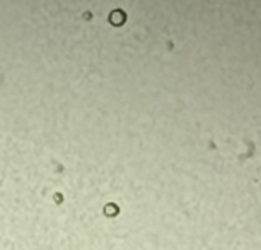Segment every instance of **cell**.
<instances>
[{
	"label": "cell",
	"instance_id": "6da1fadb",
	"mask_svg": "<svg viewBox=\"0 0 261 250\" xmlns=\"http://www.w3.org/2000/svg\"><path fill=\"white\" fill-rule=\"evenodd\" d=\"M126 21V14L121 11V9H116V11H111L110 14V22L113 26H121L123 22Z\"/></svg>",
	"mask_w": 261,
	"mask_h": 250
},
{
	"label": "cell",
	"instance_id": "7a4b0ae2",
	"mask_svg": "<svg viewBox=\"0 0 261 250\" xmlns=\"http://www.w3.org/2000/svg\"><path fill=\"white\" fill-rule=\"evenodd\" d=\"M105 216H108V218H115L118 213H120V208H118L116 204H113V202H110V204H106L105 206Z\"/></svg>",
	"mask_w": 261,
	"mask_h": 250
}]
</instances>
